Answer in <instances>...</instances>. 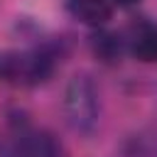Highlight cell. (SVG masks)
Listing matches in <instances>:
<instances>
[{
	"label": "cell",
	"instance_id": "obj_1",
	"mask_svg": "<svg viewBox=\"0 0 157 157\" xmlns=\"http://www.w3.org/2000/svg\"><path fill=\"white\" fill-rule=\"evenodd\" d=\"M66 115L69 123L76 130H91L96 118H98V98H96V88L86 76H76L69 88H66Z\"/></svg>",
	"mask_w": 157,
	"mask_h": 157
},
{
	"label": "cell",
	"instance_id": "obj_2",
	"mask_svg": "<svg viewBox=\"0 0 157 157\" xmlns=\"http://www.w3.org/2000/svg\"><path fill=\"white\" fill-rule=\"evenodd\" d=\"M0 157H64L59 142L42 130H17L0 140Z\"/></svg>",
	"mask_w": 157,
	"mask_h": 157
},
{
	"label": "cell",
	"instance_id": "obj_3",
	"mask_svg": "<svg viewBox=\"0 0 157 157\" xmlns=\"http://www.w3.org/2000/svg\"><path fill=\"white\" fill-rule=\"evenodd\" d=\"M128 49L137 61H157V25L147 17L135 20L128 27Z\"/></svg>",
	"mask_w": 157,
	"mask_h": 157
},
{
	"label": "cell",
	"instance_id": "obj_4",
	"mask_svg": "<svg viewBox=\"0 0 157 157\" xmlns=\"http://www.w3.org/2000/svg\"><path fill=\"white\" fill-rule=\"evenodd\" d=\"M66 10L81 25L101 27L113 15V0H66Z\"/></svg>",
	"mask_w": 157,
	"mask_h": 157
},
{
	"label": "cell",
	"instance_id": "obj_5",
	"mask_svg": "<svg viewBox=\"0 0 157 157\" xmlns=\"http://www.w3.org/2000/svg\"><path fill=\"white\" fill-rule=\"evenodd\" d=\"M115 5H120V7H130V5H135V2H140V0H113Z\"/></svg>",
	"mask_w": 157,
	"mask_h": 157
}]
</instances>
